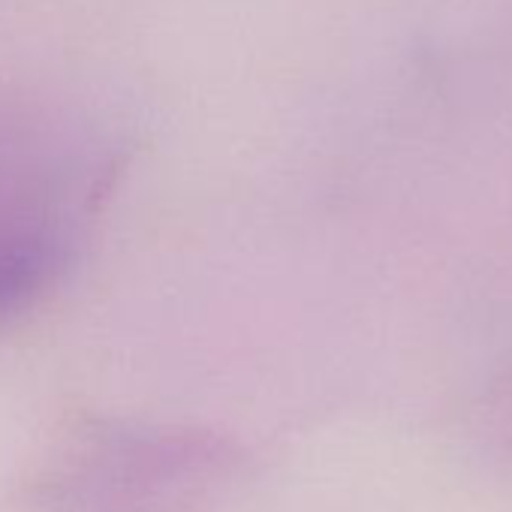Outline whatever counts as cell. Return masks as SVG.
<instances>
[{"instance_id": "obj_1", "label": "cell", "mask_w": 512, "mask_h": 512, "mask_svg": "<svg viewBox=\"0 0 512 512\" xmlns=\"http://www.w3.org/2000/svg\"><path fill=\"white\" fill-rule=\"evenodd\" d=\"M70 266V244L46 226L0 232V320L34 305Z\"/></svg>"}]
</instances>
